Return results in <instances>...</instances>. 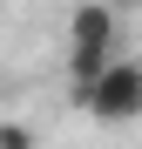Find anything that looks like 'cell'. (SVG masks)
<instances>
[{"instance_id":"3","label":"cell","mask_w":142,"mask_h":149,"mask_svg":"<svg viewBox=\"0 0 142 149\" xmlns=\"http://www.w3.org/2000/svg\"><path fill=\"white\" fill-rule=\"evenodd\" d=\"M0 149H34V129H27V122H0Z\"/></svg>"},{"instance_id":"2","label":"cell","mask_w":142,"mask_h":149,"mask_svg":"<svg viewBox=\"0 0 142 149\" xmlns=\"http://www.w3.org/2000/svg\"><path fill=\"white\" fill-rule=\"evenodd\" d=\"M81 109L95 122H135L142 115V61H115L102 81L81 95Z\"/></svg>"},{"instance_id":"1","label":"cell","mask_w":142,"mask_h":149,"mask_svg":"<svg viewBox=\"0 0 142 149\" xmlns=\"http://www.w3.org/2000/svg\"><path fill=\"white\" fill-rule=\"evenodd\" d=\"M115 7L108 0H81L75 20H68V74H75V102L102 81V74L115 68Z\"/></svg>"}]
</instances>
